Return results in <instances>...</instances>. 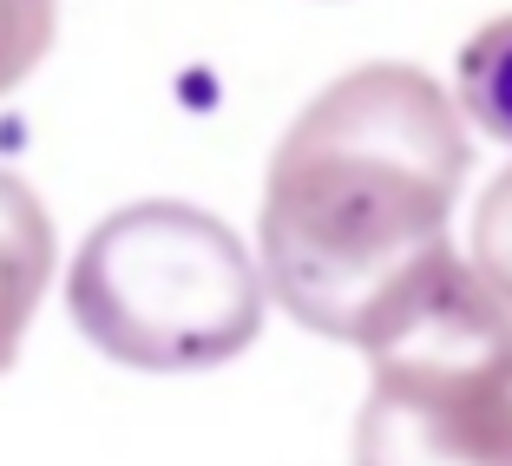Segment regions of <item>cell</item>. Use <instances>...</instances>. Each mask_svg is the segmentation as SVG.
<instances>
[{
  "label": "cell",
  "instance_id": "cell-1",
  "mask_svg": "<svg viewBox=\"0 0 512 466\" xmlns=\"http://www.w3.org/2000/svg\"><path fill=\"white\" fill-rule=\"evenodd\" d=\"M467 112L434 73L375 60L296 112L263 178L256 263L270 302L329 342H362L427 256L467 184Z\"/></svg>",
  "mask_w": 512,
  "mask_h": 466
},
{
  "label": "cell",
  "instance_id": "cell-6",
  "mask_svg": "<svg viewBox=\"0 0 512 466\" xmlns=\"http://www.w3.org/2000/svg\"><path fill=\"white\" fill-rule=\"evenodd\" d=\"M53 33L60 0H0V99L33 79V66L53 53Z\"/></svg>",
  "mask_w": 512,
  "mask_h": 466
},
{
  "label": "cell",
  "instance_id": "cell-3",
  "mask_svg": "<svg viewBox=\"0 0 512 466\" xmlns=\"http://www.w3.org/2000/svg\"><path fill=\"white\" fill-rule=\"evenodd\" d=\"M348 466H512V375L375 368Z\"/></svg>",
  "mask_w": 512,
  "mask_h": 466
},
{
  "label": "cell",
  "instance_id": "cell-5",
  "mask_svg": "<svg viewBox=\"0 0 512 466\" xmlns=\"http://www.w3.org/2000/svg\"><path fill=\"white\" fill-rule=\"evenodd\" d=\"M453 106L467 112L473 132L499 138L512 151V14L486 20L460 60H453Z\"/></svg>",
  "mask_w": 512,
  "mask_h": 466
},
{
  "label": "cell",
  "instance_id": "cell-7",
  "mask_svg": "<svg viewBox=\"0 0 512 466\" xmlns=\"http://www.w3.org/2000/svg\"><path fill=\"white\" fill-rule=\"evenodd\" d=\"M467 263L512 302V165L480 191V211L467 230Z\"/></svg>",
  "mask_w": 512,
  "mask_h": 466
},
{
  "label": "cell",
  "instance_id": "cell-2",
  "mask_svg": "<svg viewBox=\"0 0 512 466\" xmlns=\"http://www.w3.org/2000/svg\"><path fill=\"white\" fill-rule=\"evenodd\" d=\"M66 309L73 329L132 375H204L263 335L270 283L217 211L138 197L86 230L66 270Z\"/></svg>",
  "mask_w": 512,
  "mask_h": 466
},
{
  "label": "cell",
  "instance_id": "cell-4",
  "mask_svg": "<svg viewBox=\"0 0 512 466\" xmlns=\"http://www.w3.org/2000/svg\"><path fill=\"white\" fill-rule=\"evenodd\" d=\"M46 276H53V217L20 171L0 165V375L20 361Z\"/></svg>",
  "mask_w": 512,
  "mask_h": 466
}]
</instances>
